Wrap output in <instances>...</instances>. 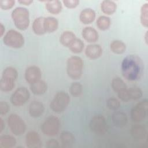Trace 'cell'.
I'll use <instances>...</instances> for the list:
<instances>
[{
  "label": "cell",
  "instance_id": "cell-2",
  "mask_svg": "<svg viewBox=\"0 0 148 148\" xmlns=\"http://www.w3.org/2000/svg\"><path fill=\"white\" fill-rule=\"evenodd\" d=\"M18 76L17 70L12 67L8 66L6 68L2 75L0 81V89L4 92H9L12 91L14 86L15 81Z\"/></svg>",
  "mask_w": 148,
  "mask_h": 148
},
{
  "label": "cell",
  "instance_id": "cell-6",
  "mask_svg": "<svg viewBox=\"0 0 148 148\" xmlns=\"http://www.w3.org/2000/svg\"><path fill=\"white\" fill-rule=\"evenodd\" d=\"M60 120L57 116L48 117L41 125V131L46 136H54L59 132Z\"/></svg>",
  "mask_w": 148,
  "mask_h": 148
},
{
  "label": "cell",
  "instance_id": "cell-27",
  "mask_svg": "<svg viewBox=\"0 0 148 148\" xmlns=\"http://www.w3.org/2000/svg\"><path fill=\"white\" fill-rule=\"evenodd\" d=\"M16 145L15 138L9 135H2L0 137V147L1 148H11Z\"/></svg>",
  "mask_w": 148,
  "mask_h": 148
},
{
  "label": "cell",
  "instance_id": "cell-9",
  "mask_svg": "<svg viewBox=\"0 0 148 148\" xmlns=\"http://www.w3.org/2000/svg\"><path fill=\"white\" fill-rule=\"evenodd\" d=\"M148 101L143 99L138 102L131 110V119L134 122H140L145 119L147 114Z\"/></svg>",
  "mask_w": 148,
  "mask_h": 148
},
{
  "label": "cell",
  "instance_id": "cell-17",
  "mask_svg": "<svg viewBox=\"0 0 148 148\" xmlns=\"http://www.w3.org/2000/svg\"><path fill=\"white\" fill-rule=\"evenodd\" d=\"M82 35L85 40L89 43H94L98 39V34L95 29L91 27H86L82 30Z\"/></svg>",
  "mask_w": 148,
  "mask_h": 148
},
{
  "label": "cell",
  "instance_id": "cell-16",
  "mask_svg": "<svg viewBox=\"0 0 148 148\" xmlns=\"http://www.w3.org/2000/svg\"><path fill=\"white\" fill-rule=\"evenodd\" d=\"M85 54L90 59H97L102 54V49L99 45H89L86 48Z\"/></svg>",
  "mask_w": 148,
  "mask_h": 148
},
{
  "label": "cell",
  "instance_id": "cell-36",
  "mask_svg": "<svg viewBox=\"0 0 148 148\" xmlns=\"http://www.w3.org/2000/svg\"><path fill=\"white\" fill-rule=\"evenodd\" d=\"M15 1L13 0H0V8L3 10H8L14 5Z\"/></svg>",
  "mask_w": 148,
  "mask_h": 148
},
{
  "label": "cell",
  "instance_id": "cell-10",
  "mask_svg": "<svg viewBox=\"0 0 148 148\" xmlns=\"http://www.w3.org/2000/svg\"><path fill=\"white\" fill-rule=\"evenodd\" d=\"M91 130L97 135H103L107 131V123L105 117L100 114L92 117L90 122Z\"/></svg>",
  "mask_w": 148,
  "mask_h": 148
},
{
  "label": "cell",
  "instance_id": "cell-20",
  "mask_svg": "<svg viewBox=\"0 0 148 148\" xmlns=\"http://www.w3.org/2000/svg\"><path fill=\"white\" fill-rule=\"evenodd\" d=\"M61 143L64 147H71L75 143V136L69 131H65L61 133L60 136Z\"/></svg>",
  "mask_w": 148,
  "mask_h": 148
},
{
  "label": "cell",
  "instance_id": "cell-34",
  "mask_svg": "<svg viewBox=\"0 0 148 148\" xmlns=\"http://www.w3.org/2000/svg\"><path fill=\"white\" fill-rule=\"evenodd\" d=\"M83 91L82 85L79 82L72 83L69 88L71 94L75 97L80 96Z\"/></svg>",
  "mask_w": 148,
  "mask_h": 148
},
{
  "label": "cell",
  "instance_id": "cell-28",
  "mask_svg": "<svg viewBox=\"0 0 148 148\" xmlns=\"http://www.w3.org/2000/svg\"><path fill=\"white\" fill-rule=\"evenodd\" d=\"M110 50L112 52L117 54H123L126 49L125 44L119 40H115L111 42L110 45Z\"/></svg>",
  "mask_w": 148,
  "mask_h": 148
},
{
  "label": "cell",
  "instance_id": "cell-14",
  "mask_svg": "<svg viewBox=\"0 0 148 148\" xmlns=\"http://www.w3.org/2000/svg\"><path fill=\"white\" fill-rule=\"evenodd\" d=\"M45 111L43 104L38 101H32L29 105L28 112L32 117H39L42 116Z\"/></svg>",
  "mask_w": 148,
  "mask_h": 148
},
{
  "label": "cell",
  "instance_id": "cell-29",
  "mask_svg": "<svg viewBox=\"0 0 148 148\" xmlns=\"http://www.w3.org/2000/svg\"><path fill=\"white\" fill-rule=\"evenodd\" d=\"M111 86L114 91L119 92L127 88L125 82L120 77H115L112 79Z\"/></svg>",
  "mask_w": 148,
  "mask_h": 148
},
{
  "label": "cell",
  "instance_id": "cell-22",
  "mask_svg": "<svg viewBox=\"0 0 148 148\" xmlns=\"http://www.w3.org/2000/svg\"><path fill=\"white\" fill-rule=\"evenodd\" d=\"M76 38V35L72 31H65L61 34L60 41L64 46L69 47Z\"/></svg>",
  "mask_w": 148,
  "mask_h": 148
},
{
  "label": "cell",
  "instance_id": "cell-30",
  "mask_svg": "<svg viewBox=\"0 0 148 148\" xmlns=\"http://www.w3.org/2000/svg\"><path fill=\"white\" fill-rule=\"evenodd\" d=\"M110 24L111 22L110 18L105 16H99L97 20V26L102 31L108 29L109 28Z\"/></svg>",
  "mask_w": 148,
  "mask_h": 148
},
{
  "label": "cell",
  "instance_id": "cell-3",
  "mask_svg": "<svg viewBox=\"0 0 148 148\" xmlns=\"http://www.w3.org/2000/svg\"><path fill=\"white\" fill-rule=\"evenodd\" d=\"M12 18L15 26L20 30L27 29L29 24V14L27 9L17 7L12 12Z\"/></svg>",
  "mask_w": 148,
  "mask_h": 148
},
{
  "label": "cell",
  "instance_id": "cell-7",
  "mask_svg": "<svg viewBox=\"0 0 148 148\" xmlns=\"http://www.w3.org/2000/svg\"><path fill=\"white\" fill-rule=\"evenodd\" d=\"M3 41L7 46L15 49L20 48L24 44L23 35L14 29L9 30L3 36Z\"/></svg>",
  "mask_w": 148,
  "mask_h": 148
},
{
  "label": "cell",
  "instance_id": "cell-15",
  "mask_svg": "<svg viewBox=\"0 0 148 148\" xmlns=\"http://www.w3.org/2000/svg\"><path fill=\"white\" fill-rule=\"evenodd\" d=\"M112 120L113 124L119 128H122L126 125L128 122V117L123 112L116 111L112 116Z\"/></svg>",
  "mask_w": 148,
  "mask_h": 148
},
{
  "label": "cell",
  "instance_id": "cell-12",
  "mask_svg": "<svg viewBox=\"0 0 148 148\" xmlns=\"http://www.w3.org/2000/svg\"><path fill=\"white\" fill-rule=\"evenodd\" d=\"M42 73L40 68L35 65L29 66L25 69V79L30 84L39 80L41 78Z\"/></svg>",
  "mask_w": 148,
  "mask_h": 148
},
{
  "label": "cell",
  "instance_id": "cell-43",
  "mask_svg": "<svg viewBox=\"0 0 148 148\" xmlns=\"http://www.w3.org/2000/svg\"><path fill=\"white\" fill-rule=\"evenodd\" d=\"M0 28H1V36H2L3 34H4V32H5V27L2 24V23L0 24Z\"/></svg>",
  "mask_w": 148,
  "mask_h": 148
},
{
  "label": "cell",
  "instance_id": "cell-4",
  "mask_svg": "<svg viewBox=\"0 0 148 148\" xmlns=\"http://www.w3.org/2000/svg\"><path fill=\"white\" fill-rule=\"evenodd\" d=\"M66 72L68 76L73 80L80 78L83 73V62L78 56H72L67 60Z\"/></svg>",
  "mask_w": 148,
  "mask_h": 148
},
{
  "label": "cell",
  "instance_id": "cell-35",
  "mask_svg": "<svg viewBox=\"0 0 148 148\" xmlns=\"http://www.w3.org/2000/svg\"><path fill=\"white\" fill-rule=\"evenodd\" d=\"M107 107L113 110H116L120 106V101L116 98H110L106 101Z\"/></svg>",
  "mask_w": 148,
  "mask_h": 148
},
{
  "label": "cell",
  "instance_id": "cell-40",
  "mask_svg": "<svg viewBox=\"0 0 148 148\" xmlns=\"http://www.w3.org/2000/svg\"><path fill=\"white\" fill-rule=\"evenodd\" d=\"M59 146V142L55 139H50L46 142V147L48 148H56Z\"/></svg>",
  "mask_w": 148,
  "mask_h": 148
},
{
  "label": "cell",
  "instance_id": "cell-23",
  "mask_svg": "<svg viewBox=\"0 0 148 148\" xmlns=\"http://www.w3.org/2000/svg\"><path fill=\"white\" fill-rule=\"evenodd\" d=\"M45 29L46 33H51L56 31L58 27V20L53 17H45Z\"/></svg>",
  "mask_w": 148,
  "mask_h": 148
},
{
  "label": "cell",
  "instance_id": "cell-26",
  "mask_svg": "<svg viewBox=\"0 0 148 148\" xmlns=\"http://www.w3.org/2000/svg\"><path fill=\"white\" fill-rule=\"evenodd\" d=\"M46 8L47 11L53 14H57L60 13L62 9L61 2L60 1H46Z\"/></svg>",
  "mask_w": 148,
  "mask_h": 148
},
{
  "label": "cell",
  "instance_id": "cell-1",
  "mask_svg": "<svg viewBox=\"0 0 148 148\" xmlns=\"http://www.w3.org/2000/svg\"><path fill=\"white\" fill-rule=\"evenodd\" d=\"M143 71V63L140 57L135 55L125 57L121 63V73L128 80L134 81L140 78Z\"/></svg>",
  "mask_w": 148,
  "mask_h": 148
},
{
  "label": "cell",
  "instance_id": "cell-31",
  "mask_svg": "<svg viewBox=\"0 0 148 148\" xmlns=\"http://www.w3.org/2000/svg\"><path fill=\"white\" fill-rule=\"evenodd\" d=\"M130 100H137L143 95L142 91L138 87L134 86L127 88Z\"/></svg>",
  "mask_w": 148,
  "mask_h": 148
},
{
  "label": "cell",
  "instance_id": "cell-24",
  "mask_svg": "<svg viewBox=\"0 0 148 148\" xmlns=\"http://www.w3.org/2000/svg\"><path fill=\"white\" fill-rule=\"evenodd\" d=\"M45 17H39L35 19L32 23V30L38 35H42L46 34L45 29Z\"/></svg>",
  "mask_w": 148,
  "mask_h": 148
},
{
  "label": "cell",
  "instance_id": "cell-39",
  "mask_svg": "<svg viewBox=\"0 0 148 148\" xmlns=\"http://www.w3.org/2000/svg\"><path fill=\"white\" fill-rule=\"evenodd\" d=\"M117 93H118V97L121 101H124V102H127V101H130V98H129L127 88L124 90H123L121 91H120Z\"/></svg>",
  "mask_w": 148,
  "mask_h": 148
},
{
  "label": "cell",
  "instance_id": "cell-44",
  "mask_svg": "<svg viewBox=\"0 0 148 148\" xmlns=\"http://www.w3.org/2000/svg\"><path fill=\"white\" fill-rule=\"evenodd\" d=\"M147 36H148V35H147V31L146 32L145 35V42L146 43V44H147Z\"/></svg>",
  "mask_w": 148,
  "mask_h": 148
},
{
  "label": "cell",
  "instance_id": "cell-18",
  "mask_svg": "<svg viewBox=\"0 0 148 148\" xmlns=\"http://www.w3.org/2000/svg\"><path fill=\"white\" fill-rule=\"evenodd\" d=\"M131 134L132 138L138 141L143 140L147 137V131L142 125H135L131 128Z\"/></svg>",
  "mask_w": 148,
  "mask_h": 148
},
{
  "label": "cell",
  "instance_id": "cell-5",
  "mask_svg": "<svg viewBox=\"0 0 148 148\" xmlns=\"http://www.w3.org/2000/svg\"><path fill=\"white\" fill-rule=\"evenodd\" d=\"M70 102L69 95L65 91H61L56 93L50 103V109L56 113L63 112Z\"/></svg>",
  "mask_w": 148,
  "mask_h": 148
},
{
  "label": "cell",
  "instance_id": "cell-8",
  "mask_svg": "<svg viewBox=\"0 0 148 148\" xmlns=\"http://www.w3.org/2000/svg\"><path fill=\"white\" fill-rule=\"evenodd\" d=\"M8 125L13 134L20 136L23 134L26 130V124L24 121L18 115L11 114L8 117Z\"/></svg>",
  "mask_w": 148,
  "mask_h": 148
},
{
  "label": "cell",
  "instance_id": "cell-37",
  "mask_svg": "<svg viewBox=\"0 0 148 148\" xmlns=\"http://www.w3.org/2000/svg\"><path fill=\"white\" fill-rule=\"evenodd\" d=\"M62 2L66 8L69 9L76 8L79 3V1L78 0H64Z\"/></svg>",
  "mask_w": 148,
  "mask_h": 148
},
{
  "label": "cell",
  "instance_id": "cell-33",
  "mask_svg": "<svg viewBox=\"0 0 148 148\" xmlns=\"http://www.w3.org/2000/svg\"><path fill=\"white\" fill-rule=\"evenodd\" d=\"M69 49L73 53H80L84 49V43L81 39L76 38Z\"/></svg>",
  "mask_w": 148,
  "mask_h": 148
},
{
  "label": "cell",
  "instance_id": "cell-13",
  "mask_svg": "<svg viewBox=\"0 0 148 148\" xmlns=\"http://www.w3.org/2000/svg\"><path fill=\"white\" fill-rule=\"evenodd\" d=\"M25 143L27 147L29 148H39L42 146V142L39 134L32 131L27 134Z\"/></svg>",
  "mask_w": 148,
  "mask_h": 148
},
{
  "label": "cell",
  "instance_id": "cell-32",
  "mask_svg": "<svg viewBox=\"0 0 148 148\" xmlns=\"http://www.w3.org/2000/svg\"><path fill=\"white\" fill-rule=\"evenodd\" d=\"M140 23L141 24L147 28L148 26V3L143 4L140 8Z\"/></svg>",
  "mask_w": 148,
  "mask_h": 148
},
{
  "label": "cell",
  "instance_id": "cell-21",
  "mask_svg": "<svg viewBox=\"0 0 148 148\" xmlns=\"http://www.w3.org/2000/svg\"><path fill=\"white\" fill-rule=\"evenodd\" d=\"M30 89L32 92L35 95H42L47 91V86L45 81L40 79L39 80L31 84Z\"/></svg>",
  "mask_w": 148,
  "mask_h": 148
},
{
  "label": "cell",
  "instance_id": "cell-42",
  "mask_svg": "<svg viewBox=\"0 0 148 148\" xmlns=\"http://www.w3.org/2000/svg\"><path fill=\"white\" fill-rule=\"evenodd\" d=\"M5 127V123L3 120V119L1 117L0 118V132H2V131L3 130Z\"/></svg>",
  "mask_w": 148,
  "mask_h": 148
},
{
  "label": "cell",
  "instance_id": "cell-41",
  "mask_svg": "<svg viewBox=\"0 0 148 148\" xmlns=\"http://www.w3.org/2000/svg\"><path fill=\"white\" fill-rule=\"evenodd\" d=\"M18 2L20 4L24 5H29L31 3L33 2V1L31 0H20L18 1Z\"/></svg>",
  "mask_w": 148,
  "mask_h": 148
},
{
  "label": "cell",
  "instance_id": "cell-19",
  "mask_svg": "<svg viewBox=\"0 0 148 148\" xmlns=\"http://www.w3.org/2000/svg\"><path fill=\"white\" fill-rule=\"evenodd\" d=\"M95 12L91 8H86L80 13V21L84 24H89L92 23L95 18Z\"/></svg>",
  "mask_w": 148,
  "mask_h": 148
},
{
  "label": "cell",
  "instance_id": "cell-38",
  "mask_svg": "<svg viewBox=\"0 0 148 148\" xmlns=\"http://www.w3.org/2000/svg\"><path fill=\"white\" fill-rule=\"evenodd\" d=\"M10 108L9 105L5 101H1L0 102V114L1 115L6 114L9 111Z\"/></svg>",
  "mask_w": 148,
  "mask_h": 148
},
{
  "label": "cell",
  "instance_id": "cell-25",
  "mask_svg": "<svg viewBox=\"0 0 148 148\" xmlns=\"http://www.w3.org/2000/svg\"><path fill=\"white\" fill-rule=\"evenodd\" d=\"M117 5L114 1L105 0L101 4V9L102 12L108 15L113 14L116 10Z\"/></svg>",
  "mask_w": 148,
  "mask_h": 148
},
{
  "label": "cell",
  "instance_id": "cell-11",
  "mask_svg": "<svg viewBox=\"0 0 148 148\" xmlns=\"http://www.w3.org/2000/svg\"><path fill=\"white\" fill-rule=\"evenodd\" d=\"M30 97L28 90L25 87H20L16 89L10 97L11 103L16 106H20L25 104Z\"/></svg>",
  "mask_w": 148,
  "mask_h": 148
}]
</instances>
